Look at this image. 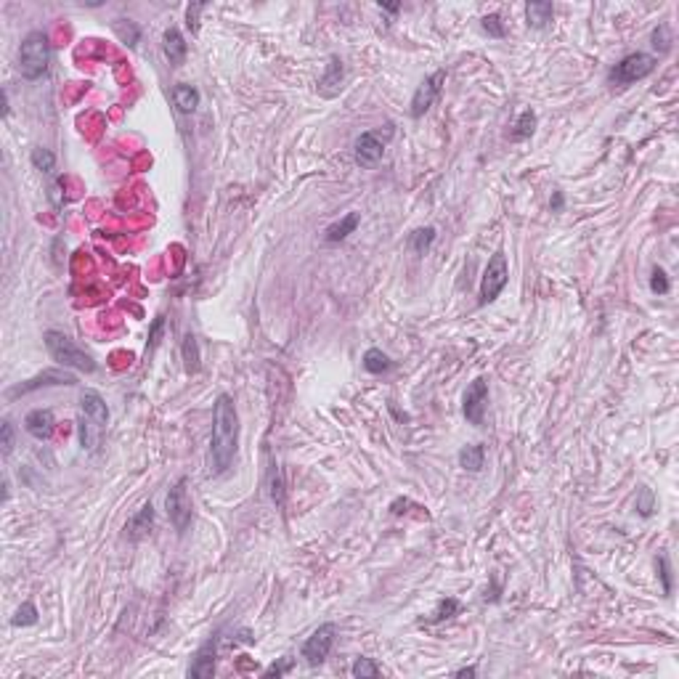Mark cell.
I'll list each match as a JSON object with an SVG mask.
<instances>
[{"instance_id":"obj_1","label":"cell","mask_w":679,"mask_h":679,"mask_svg":"<svg viewBox=\"0 0 679 679\" xmlns=\"http://www.w3.org/2000/svg\"><path fill=\"white\" fill-rule=\"evenodd\" d=\"M239 449V414L229 393L212 403V438H210V472L220 475L231 467Z\"/></svg>"},{"instance_id":"obj_2","label":"cell","mask_w":679,"mask_h":679,"mask_svg":"<svg viewBox=\"0 0 679 679\" xmlns=\"http://www.w3.org/2000/svg\"><path fill=\"white\" fill-rule=\"evenodd\" d=\"M80 443L82 449L96 451L99 443H101V436L106 430V422H109V409H106V401L101 398V393L96 391H82L80 393Z\"/></svg>"},{"instance_id":"obj_3","label":"cell","mask_w":679,"mask_h":679,"mask_svg":"<svg viewBox=\"0 0 679 679\" xmlns=\"http://www.w3.org/2000/svg\"><path fill=\"white\" fill-rule=\"evenodd\" d=\"M43 343H46L51 358H53L56 364H61V367L77 369V372H88V374L96 372V361H93V356H88L82 348L75 345L64 332L48 329V332L43 334Z\"/></svg>"},{"instance_id":"obj_4","label":"cell","mask_w":679,"mask_h":679,"mask_svg":"<svg viewBox=\"0 0 679 679\" xmlns=\"http://www.w3.org/2000/svg\"><path fill=\"white\" fill-rule=\"evenodd\" d=\"M51 61V46L48 35L43 32H30L19 46V72L24 80H37L43 77Z\"/></svg>"},{"instance_id":"obj_5","label":"cell","mask_w":679,"mask_h":679,"mask_svg":"<svg viewBox=\"0 0 679 679\" xmlns=\"http://www.w3.org/2000/svg\"><path fill=\"white\" fill-rule=\"evenodd\" d=\"M507 281H509V263H507V255L494 253L491 255V260H488V265H486L483 279H481V298H478V303H481V305L494 303V300L502 295V289L507 287Z\"/></svg>"},{"instance_id":"obj_6","label":"cell","mask_w":679,"mask_h":679,"mask_svg":"<svg viewBox=\"0 0 679 679\" xmlns=\"http://www.w3.org/2000/svg\"><path fill=\"white\" fill-rule=\"evenodd\" d=\"M653 70H656V56H650V53H629L608 72V80L613 85H629V82L645 80Z\"/></svg>"},{"instance_id":"obj_7","label":"cell","mask_w":679,"mask_h":679,"mask_svg":"<svg viewBox=\"0 0 679 679\" xmlns=\"http://www.w3.org/2000/svg\"><path fill=\"white\" fill-rule=\"evenodd\" d=\"M165 507H167V518L173 523V528L178 533H186V528L191 526V496H189V488H186V478L175 481V486L167 491V499H165Z\"/></svg>"},{"instance_id":"obj_8","label":"cell","mask_w":679,"mask_h":679,"mask_svg":"<svg viewBox=\"0 0 679 679\" xmlns=\"http://www.w3.org/2000/svg\"><path fill=\"white\" fill-rule=\"evenodd\" d=\"M334 640H337V626H334V623H322V626L305 640V645H303L305 664H308V666H322L324 661H326V656H329V650H332Z\"/></svg>"},{"instance_id":"obj_9","label":"cell","mask_w":679,"mask_h":679,"mask_svg":"<svg viewBox=\"0 0 679 679\" xmlns=\"http://www.w3.org/2000/svg\"><path fill=\"white\" fill-rule=\"evenodd\" d=\"M486 406H488V382L483 377L470 382V388L464 393V403H462V412H464V419L470 425L481 427L486 419Z\"/></svg>"},{"instance_id":"obj_10","label":"cell","mask_w":679,"mask_h":679,"mask_svg":"<svg viewBox=\"0 0 679 679\" xmlns=\"http://www.w3.org/2000/svg\"><path fill=\"white\" fill-rule=\"evenodd\" d=\"M443 82H446V72L443 70L433 72L430 77H425V80L419 82V88L414 91V99H412V109H409L414 120H419L430 106L436 104L440 91H443Z\"/></svg>"},{"instance_id":"obj_11","label":"cell","mask_w":679,"mask_h":679,"mask_svg":"<svg viewBox=\"0 0 679 679\" xmlns=\"http://www.w3.org/2000/svg\"><path fill=\"white\" fill-rule=\"evenodd\" d=\"M353 154H356V165H361V167H374V165L382 160V154H385V141L380 139L377 130H367V133H361L356 139V144H353Z\"/></svg>"},{"instance_id":"obj_12","label":"cell","mask_w":679,"mask_h":679,"mask_svg":"<svg viewBox=\"0 0 679 679\" xmlns=\"http://www.w3.org/2000/svg\"><path fill=\"white\" fill-rule=\"evenodd\" d=\"M215 658H218V637H212L196 650L194 661L189 666V677L194 679H210L215 674Z\"/></svg>"},{"instance_id":"obj_13","label":"cell","mask_w":679,"mask_h":679,"mask_svg":"<svg viewBox=\"0 0 679 679\" xmlns=\"http://www.w3.org/2000/svg\"><path fill=\"white\" fill-rule=\"evenodd\" d=\"M48 385H75V377L67 374V372H58V369H48L43 374H37L32 380L16 385L13 391H8V398H16V395H24V393H32L37 388H48Z\"/></svg>"},{"instance_id":"obj_14","label":"cell","mask_w":679,"mask_h":679,"mask_svg":"<svg viewBox=\"0 0 679 679\" xmlns=\"http://www.w3.org/2000/svg\"><path fill=\"white\" fill-rule=\"evenodd\" d=\"M24 430L30 433L37 440H48L56 430V419H53V412L51 409H35L30 414L24 417Z\"/></svg>"},{"instance_id":"obj_15","label":"cell","mask_w":679,"mask_h":679,"mask_svg":"<svg viewBox=\"0 0 679 679\" xmlns=\"http://www.w3.org/2000/svg\"><path fill=\"white\" fill-rule=\"evenodd\" d=\"M162 51H165V58L170 61V67H181L186 61V53H189V46H186L181 30L170 27L165 35H162Z\"/></svg>"},{"instance_id":"obj_16","label":"cell","mask_w":679,"mask_h":679,"mask_svg":"<svg viewBox=\"0 0 679 679\" xmlns=\"http://www.w3.org/2000/svg\"><path fill=\"white\" fill-rule=\"evenodd\" d=\"M343 80H345V67H343V61H340V56H329L326 70H324L322 80H319V91H322L324 96H334V93L343 88Z\"/></svg>"},{"instance_id":"obj_17","label":"cell","mask_w":679,"mask_h":679,"mask_svg":"<svg viewBox=\"0 0 679 679\" xmlns=\"http://www.w3.org/2000/svg\"><path fill=\"white\" fill-rule=\"evenodd\" d=\"M151 526H154V507H151V502H146V505L141 507L139 512L130 518V523H127V536L133 541H141L146 533L151 531Z\"/></svg>"},{"instance_id":"obj_18","label":"cell","mask_w":679,"mask_h":679,"mask_svg":"<svg viewBox=\"0 0 679 679\" xmlns=\"http://www.w3.org/2000/svg\"><path fill=\"white\" fill-rule=\"evenodd\" d=\"M358 223H361V215H358V212H348L345 218L337 220V223H332V226L326 229V242L329 244L345 242L348 236L358 229Z\"/></svg>"},{"instance_id":"obj_19","label":"cell","mask_w":679,"mask_h":679,"mask_svg":"<svg viewBox=\"0 0 679 679\" xmlns=\"http://www.w3.org/2000/svg\"><path fill=\"white\" fill-rule=\"evenodd\" d=\"M173 101H175V106H178V112L191 115V112H196V106H199V91H196L194 85L181 82V85H175L173 88Z\"/></svg>"},{"instance_id":"obj_20","label":"cell","mask_w":679,"mask_h":679,"mask_svg":"<svg viewBox=\"0 0 679 679\" xmlns=\"http://www.w3.org/2000/svg\"><path fill=\"white\" fill-rule=\"evenodd\" d=\"M552 16H554L552 3H528V6H526V19H528V27H533V30L550 27Z\"/></svg>"},{"instance_id":"obj_21","label":"cell","mask_w":679,"mask_h":679,"mask_svg":"<svg viewBox=\"0 0 679 679\" xmlns=\"http://www.w3.org/2000/svg\"><path fill=\"white\" fill-rule=\"evenodd\" d=\"M181 356H184V367L189 374H196L202 367V356H199V340L196 334H184V343H181Z\"/></svg>"},{"instance_id":"obj_22","label":"cell","mask_w":679,"mask_h":679,"mask_svg":"<svg viewBox=\"0 0 679 679\" xmlns=\"http://www.w3.org/2000/svg\"><path fill=\"white\" fill-rule=\"evenodd\" d=\"M483 462H486L483 443H472V446H464V449L459 451V467H464V470L481 472L483 470Z\"/></svg>"},{"instance_id":"obj_23","label":"cell","mask_w":679,"mask_h":679,"mask_svg":"<svg viewBox=\"0 0 679 679\" xmlns=\"http://www.w3.org/2000/svg\"><path fill=\"white\" fill-rule=\"evenodd\" d=\"M364 369H367L369 374H385V372L393 369V361L388 353H382L380 348H369L367 353H364Z\"/></svg>"},{"instance_id":"obj_24","label":"cell","mask_w":679,"mask_h":679,"mask_svg":"<svg viewBox=\"0 0 679 679\" xmlns=\"http://www.w3.org/2000/svg\"><path fill=\"white\" fill-rule=\"evenodd\" d=\"M533 130H536V112H533V109H523L520 117L515 120L509 136H512V141H526L533 136Z\"/></svg>"},{"instance_id":"obj_25","label":"cell","mask_w":679,"mask_h":679,"mask_svg":"<svg viewBox=\"0 0 679 679\" xmlns=\"http://www.w3.org/2000/svg\"><path fill=\"white\" fill-rule=\"evenodd\" d=\"M112 30H115L117 37H120L127 48H133L136 43H139L141 27L136 22H130V19H115V22H112Z\"/></svg>"},{"instance_id":"obj_26","label":"cell","mask_w":679,"mask_h":679,"mask_svg":"<svg viewBox=\"0 0 679 679\" xmlns=\"http://www.w3.org/2000/svg\"><path fill=\"white\" fill-rule=\"evenodd\" d=\"M433 242H436V229H433V226L417 229L414 234L409 236V247H412V253H417V255H425Z\"/></svg>"},{"instance_id":"obj_27","label":"cell","mask_w":679,"mask_h":679,"mask_svg":"<svg viewBox=\"0 0 679 679\" xmlns=\"http://www.w3.org/2000/svg\"><path fill=\"white\" fill-rule=\"evenodd\" d=\"M30 160H32L35 170H40V173H53V167H56V157H53V151L43 149V146H35V149H32V154H30Z\"/></svg>"},{"instance_id":"obj_28","label":"cell","mask_w":679,"mask_h":679,"mask_svg":"<svg viewBox=\"0 0 679 679\" xmlns=\"http://www.w3.org/2000/svg\"><path fill=\"white\" fill-rule=\"evenodd\" d=\"M268 483H271V496H274V505L281 509L284 507V481H281V470L279 464L274 462L271 464V475H268Z\"/></svg>"},{"instance_id":"obj_29","label":"cell","mask_w":679,"mask_h":679,"mask_svg":"<svg viewBox=\"0 0 679 679\" xmlns=\"http://www.w3.org/2000/svg\"><path fill=\"white\" fill-rule=\"evenodd\" d=\"M350 674L356 679H377L380 677V666L372 658H356V664L350 668Z\"/></svg>"},{"instance_id":"obj_30","label":"cell","mask_w":679,"mask_h":679,"mask_svg":"<svg viewBox=\"0 0 679 679\" xmlns=\"http://www.w3.org/2000/svg\"><path fill=\"white\" fill-rule=\"evenodd\" d=\"M13 626H35L37 623V608L35 602H22V608L16 610V616L11 618Z\"/></svg>"},{"instance_id":"obj_31","label":"cell","mask_w":679,"mask_h":679,"mask_svg":"<svg viewBox=\"0 0 679 679\" xmlns=\"http://www.w3.org/2000/svg\"><path fill=\"white\" fill-rule=\"evenodd\" d=\"M457 610H459V602L454 597H446L438 602L436 613H433V618H430V623H440L446 621V618H451V616H457Z\"/></svg>"},{"instance_id":"obj_32","label":"cell","mask_w":679,"mask_h":679,"mask_svg":"<svg viewBox=\"0 0 679 679\" xmlns=\"http://www.w3.org/2000/svg\"><path fill=\"white\" fill-rule=\"evenodd\" d=\"M650 43H653V48H656L658 53H666L668 48H671V32H668V24H658L656 30H653V35H650Z\"/></svg>"},{"instance_id":"obj_33","label":"cell","mask_w":679,"mask_h":679,"mask_svg":"<svg viewBox=\"0 0 679 679\" xmlns=\"http://www.w3.org/2000/svg\"><path fill=\"white\" fill-rule=\"evenodd\" d=\"M481 27L483 32H488L491 37H505V24H502V16L499 13H488L481 19Z\"/></svg>"},{"instance_id":"obj_34","label":"cell","mask_w":679,"mask_h":679,"mask_svg":"<svg viewBox=\"0 0 679 679\" xmlns=\"http://www.w3.org/2000/svg\"><path fill=\"white\" fill-rule=\"evenodd\" d=\"M650 289L656 292V295H668V289H671V281H668L666 271L664 268H653V277H650Z\"/></svg>"},{"instance_id":"obj_35","label":"cell","mask_w":679,"mask_h":679,"mask_svg":"<svg viewBox=\"0 0 679 679\" xmlns=\"http://www.w3.org/2000/svg\"><path fill=\"white\" fill-rule=\"evenodd\" d=\"M637 509H640L642 518H650V515H653V509H656V496H653L650 488H642V491H640V496H637Z\"/></svg>"},{"instance_id":"obj_36","label":"cell","mask_w":679,"mask_h":679,"mask_svg":"<svg viewBox=\"0 0 679 679\" xmlns=\"http://www.w3.org/2000/svg\"><path fill=\"white\" fill-rule=\"evenodd\" d=\"M13 425L11 419H3V425H0V446H3V457H8L13 451Z\"/></svg>"},{"instance_id":"obj_37","label":"cell","mask_w":679,"mask_h":679,"mask_svg":"<svg viewBox=\"0 0 679 679\" xmlns=\"http://www.w3.org/2000/svg\"><path fill=\"white\" fill-rule=\"evenodd\" d=\"M658 576L664 581V595H671V568H668V557L666 554H658Z\"/></svg>"},{"instance_id":"obj_38","label":"cell","mask_w":679,"mask_h":679,"mask_svg":"<svg viewBox=\"0 0 679 679\" xmlns=\"http://www.w3.org/2000/svg\"><path fill=\"white\" fill-rule=\"evenodd\" d=\"M205 11V3H194V6H189V11H186V24H189V30L191 32H199V13Z\"/></svg>"},{"instance_id":"obj_39","label":"cell","mask_w":679,"mask_h":679,"mask_svg":"<svg viewBox=\"0 0 679 679\" xmlns=\"http://www.w3.org/2000/svg\"><path fill=\"white\" fill-rule=\"evenodd\" d=\"M162 329H165V319H162V316H157V319H154V324H151V329H149V343H146V353H149L151 348L160 343Z\"/></svg>"},{"instance_id":"obj_40","label":"cell","mask_w":679,"mask_h":679,"mask_svg":"<svg viewBox=\"0 0 679 679\" xmlns=\"http://www.w3.org/2000/svg\"><path fill=\"white\" fill-rule=\"evenodd\" d=\"M289 668H292V658H281V664H274V666H268L263 671V677H281V674H287Z\"/></svg>"},{"instance_id":"obj_41","label":"cell","mask_w":679,"mask_h":679,"mask_svg":"<svg viewBox=\"0 0 679 679\" xmlns=\"http://www.w3.org/2000/svg\"><path fill=\"white\" fill-rule=\"evenodd\" d=\"M61 184H64V181L58 178L56 184L51 186V202H53L56 208H61V205H64V196H61Z\"/></svg>"},{"instance_id":"obj_42","label":"cell","mask_w":679,"mask_h":679,"mask_svg":"<svg viewBox=\"0 0 679 679\" xmlns=\"http://www.w3.org/2000/svg\"><path fill=\"white\" fill-rule=\"evenodd\" d=\"M565 208V196H563V191H554V196H552V212H560V210Z\"/></svg>"},{"instance_id":"obj_43","label":"cell","mask_w":679,"mask_h":679,"mask_svg":"<svg viewBox=\"0 0 679 679\" xmlns=\"http://www.w3.org/2000/svg\"><path fill=\"white\" fill-rule=\"evenodd\" d=\"M380 8H385L388 13H395L398 11V3H380Z\"/></svg>"},{"instance_id":"obj_44","label":"cell","mask_w":679,"mask_h":679,"mask_svg":"<svg viewBox=\"0 0 679 679\" xmlns=\"http://www.w3.org/2000/svg\"><path fill=\"white\" fill-rule=\"evenodd\" d=\"M457 677H475V668H472V666L459 668V671H457Z\"/></svg>"}]
</instances>
